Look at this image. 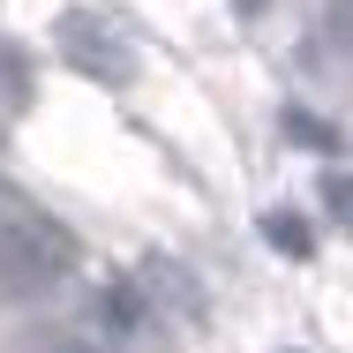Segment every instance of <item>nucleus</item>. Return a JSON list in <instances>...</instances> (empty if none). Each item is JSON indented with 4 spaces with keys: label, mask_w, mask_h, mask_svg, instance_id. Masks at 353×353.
I'll return each instance as SVG.
<instances>
[{
    "label": "nucleus",
    "mask_w": 353,
    "mask_h": 353,
    "mask_svg": "<svg viewBox=\"0 0 353 353\" xmlns=\"http://www.w3.org/2000/svg\"><path fill=\"white\" fill-rule=\"evenodd\" d=\"M46 353H113V346L90 339V331H61V339H46Z\"/></svg>",
    "instance_id": "9d476101"
},
{
    "label": "nucleus",
    "mask_w": 353,
    "mask_h": 353,
    "mask_svg": "<svg viewBox=\"0 0 353 353\" xmlns=\"http://www.w3.org/2000/svg\"><path fill=\"white\" fill-rule=\"evenodd\" d=\"M68 271H75V241L53 218L23 211V218L0 225V293H8V301H38V293H53Z\"/></svg>",
    "instance_id": "f257e3e1"
},
{
    "label": "nucleus",
    "mask_w": 353,
    "mask_h": 353,
    "mask_svg": "<svg viewBox=\"0 0 353 353\" xmlns=\"http://www.w3.org/2000/svg\"><path fill=\"white\" fill-rule=\"evenodd\" d=\"M316 196H323L331 225H346V233H353V173H323V188H316Z\"/></svg>",
    "instance_id": "0eeeda50"
},
{
    "label": "nucleus",
    "mask_w": 353,
    "mask_h": 353,
    "mask_svg": "<svg viewBox=\"0 0 353 353\" xmlns=\"http://www.w3.org/2000/svg\"><path fill=\"white\" fill-rule=\"evenodd\" d=\"M316 38H323L331 53H353V0H331V8H323V30H316Z\"/></svg>",
    "instance_id": "1a4fd4ad"
},
{
    "label": "nucleus",
    "mask_w": 353,
    "mask_h": 353,
    "mask_svg": "<svg viewBox=\"0 0 353 353\" xmlns=\"http://www.w3.org/2000/svg\"><path fill=\"white\" fill-rule=\"evenodd\" d=\"M143 293H150V301H165V308H181V316H203L196 271H181L173 256H150V263H143Z\"/></svg>",
    "instance_id": "7ed1b4c3"
},
{
    "label": "nucleus",
    "mask_w": 353,
    "mask_h": 353,
    "mask_svg": "<svg viewBox=\"0 0 353 353\" xmlns=\"http://www.w3.org/2000/svg\"><path fill=\"white\" fill-rule=\"evenodd\" d=\"M285 136L308 143V150H339V128H331V121H316V113H285Z\"/></svg>",
    "instance_id": "6e6552de"
},
{
    "label": "nucleus",
    "mask_w": 353,
    "mask_h": 353,
    "mask_svg": "<svg viewBox=\"0 0 353 353\" xmlns=\"http://www.w3.org/2000/svg\"><path fill=\"white\" fill-rule=\"evenodd\" d=\"M263 241H271L279 256H293V263L316 256V233H308V218H301V211H271V218H263Z\"/></svg>",
    "instance_id": "423d86ee"
},
{
    "label": "nucleus",
    "mask_w": 353,
    "mask_h": 353,
    "mask_svg": "<svg viewBox=\"0 0 353 353\" xmlns=\"http://www.w3.org/2000/svg\"><path fill=\"white\" fill-rule=\"evenodd\" d=\"M53 46H61V61H68L75 75H90V83H128V75H136L128 38H121L105 15H90V8H68V15L53 23Z\"/></svg>",
    "instance_id": "f03ea898"
},
{
    "label": "nucleus",
    "mask_w": 353,
    "mask_h": 353,
    "mask_svg": "<svg viewBox=\"0 0 353 353\" xmlns=\"http://www.w3.org/2000/svg\"><path fill=\"white\" fill-rule=\"evenodd\" d=\"M98 316H105V331H136L143 316H150V293H143V279H113L105 285V301H98Z\"/></svg>",
    "instance_id": "39448f33"
},
{
    "label": "nucleus",
    "mask_w": 353,
    "mask_h": 353,
    "mask_svg": "<svg viewBox=\"0 0 353 353\" xmlns=\"http://www.w3.org/2000/svg\"><path fill=\"white\" fill-rule=\"evenodd\" d=\"M30 98H38V68H30V53H23L15 38H0V105L23 113Z\"/></svg>",
    "instance_id": "20e7f679"
},
{
    "label": "nucleus",
    "mask_w": 353,
    "mask_h": 353,
    "mask_svg": "<svg viewBox=\"0 0 353 353\" xmlns=\"http://www.w3.org/2000/svg\"><path fill=\"white\" fill-rule=\"evenodd\" d=\"M263 8H271V0H233V15H263Z\"/></svg>",
    "instance_id": "9b49d317"
}]
</instances>
